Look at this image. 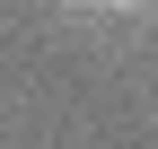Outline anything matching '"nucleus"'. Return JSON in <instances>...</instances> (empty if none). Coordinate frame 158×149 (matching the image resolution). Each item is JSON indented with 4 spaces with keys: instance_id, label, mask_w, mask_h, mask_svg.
Returning a JSON list of instances; mask_svg holds the SVG:
<instances>
[{
    "instance_id": "1",
    "label": "nucleus",
    "mask_w": 158,
    "mask_h": 149,
    "mask_svg": "<svg viewBox=\"0 0 158 149\" xmlns=\"http://www.w3.org/2000/svg\"><path fill=\"white\" fill-rule=\"evenodd\" d=\"M70 9H106V18H123V9H149V0H70Z\"/></svg>"
}]
</instances>
